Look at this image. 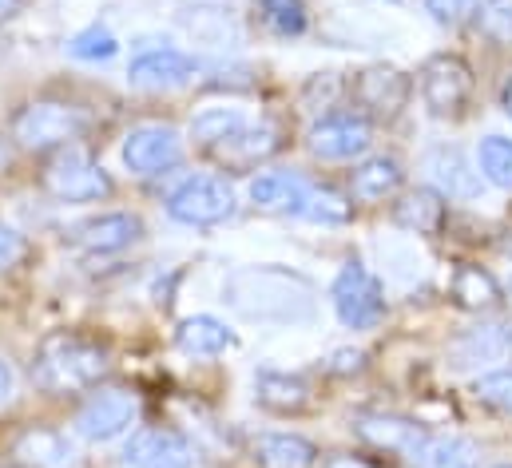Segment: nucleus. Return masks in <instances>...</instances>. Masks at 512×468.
<instances>
[{
    "label": "nucleus",
    "mask_w": 512,
    "mask_h": 468,
    "mask_svg": "<svg viewBox=\"0 0 512 468\" xmlns=\"http://www.w3.org/2000/svg\"><path fill=\"white\" fill-rule=\"evenodd\" d=\"M497 468H512V465H497Z\"/></svg>",
    "instance_id": "obj_46"
},
{
    "label": "nucleus",
    "mask_w": 512,
    "mask_h": 468,
    "mask_svg": "<svg viewBox=\"0 0 512 468\" xmlns=\"http://www.w3.org/2000/svg\"><path fill=\"white\" fill-rule=\"evenodd\" d=\"M493 4L497 0H425V12L441 28H465V24H477Z\"/></svg>",
    "instance_id": "obj_33"
},
{
    "label": "nucleus",
    "mask_w": 512,
    "mask_h": 468,
    "mask_svg": "<svg viewBox=\"0 0 512 468\" xmlns=\"http://www.w3.org/2000/svg\"><path fill=\"white\" fill-rule=\"evenodd\" d=\"M477 28L489 36V40H501V44H512V4L505 0H497L481 20H477Z\"/></svg>",
    "instance_id": "obj_36"
},
{
    "label": "nucleus",
    "mask_w": 512,
    "mask_h": 468,
    "mask_svg": "<svg viewBox=\"0 0 512 468\" xmlns=\"http://www.w3.org/2000/svg\"><path fill=\"white\" fill-rule=\"evenodd\" d=\"M124 468H195V445L179 429H139L124 445Z\"/></svg>",
    "instance_id": "obj_17"
},
{
    "label": "nucleus",
    "mask_w": 512,
    "mask_h": 468,
    "mask_svg": "<svg viewBox=\"0 0 512 468\" xmlns=\"http://www.w3.org/2000/svg\"><path fill=\"white\" fill-rule=\"evenodd\" d=\"M509 119H512V112H509Z\"/></svg>",
    "instance_id": "obj_47"
},
{
    "label": "nucleus",
    "mask_w": 512,
    "mask_h": 468,
    "mask_svg": "<svg viewBox=\"0 0 512 468\" xmlns=\"http://www.w3.org/2000/svg\"><path fill=\"white\" fill-rule=\"evenodd\" d=\"M92 123H96L92 108H84L68 96H36L24 108H16V116L8 123V139L20 151L52 155V151L84 139L92 131Z\"/></svg>",
    "instance_id": "obj_4"
},
{
    "label": "nucleus",
    "mask_w": 512,
    "mask_h": 468,
    "mask_svg": "<svg viewBox=\"0 0 512 468\" xmlns=\"http://www.w3.org/2000/svg\"><path fill=\"white\" fill-rule=\"evenodd\" d=\"M251 203L270 215H290V219L326 223V227L350 223V215H354L350 195H342L326 183H314L302 171H262L251 183Z\"/></svg>",
    "instance_id": "obj_3"
},
{
    "label": "nucleus",
    "mask_w": 512,
    "mask_h": 468,
    "mask_svg": "<svg viewBox=\"0 0 512 468\" xmlns=\"http://www.w3.org/2000/svg\"><path fill=\"white\" fill-rule=\"evenodd\" d=\"M12 393H16V373H12V365L0 357V405H8Z\"/></svg>",
    "instance_id": "obj_39"
},
{
    "label": "nucleus",
    "mask_w": 512,
    "mask_h": 468,
    "mask_svg": "<svg viewBox=\"0 0 512 468\" xmlns=\"http://www.w3.org/2000/svg\"><path fill=\"white\" fill-rule=\"evenodd\" d=\"M425 171H429L433 187H437L445 199L473 203V199H481V191H485V175H481V167H477L461 147H453V143H437V147H429V155H425Z\"/></svg>",
    "instance_id": "obj_15"
},
{
    "label": "nucleus",
    "mask_w": 512,
    "mask_h": 468,
    "mask_svg": "<svg viewBox=\"0 0 512 468\" xmlns=\"http://www.w3.org/2000/svg\"><path fill=\"white\" fill-rule=\"evenodd\" d=\"M354 437L366 449H374V453H389V457H401L405 465H413L417 453L429 441V429L421 421H413V417H397V413L370 409V413H358L354 417Z\"/></svg>",
    "instance_id": "obj_12"
},
{
    "label": "nucleus",
    "mask_w": 512,
    "mask_h": 468,
    "mask_svg": "<svg viewBox=\"0 0 512 468\" xmlns=\"http://www.w3.org/2000/svg\"><path fill=\"white\" fill-rule=\"evenodd\" d=\"M223 302L262 326H306L318 310V290L290 266H239L223 282Z\"/></svg>",
    "instance_id": "obj_1"
},
{
    "label": "nucleus",
    "mask_w": 512,
    "mask_h": 468,
    "mask_svg": "<svg viewBox=\"0 0 512 468\" xmlns=\"http://www.w3.org/2000/svg\"><path fill=\"white\" fill-rule=\"evenodd\" d=\"M505 302H512V278L505 282Z\"/></svg>",
    "instance_id": "obj_44"
},
{
    "label": "nucleus",
    "mask_w": 512,
    "mask_h": 468,
    "mask_svg": "<svg viewBox=\"0 0 512 468\" xmlns=\"http://www.w3.org/2000/svg\"><path fill=\"white\" fill-rule=\"evenodd\" d=\"M199 72V60L179 52V48H151L131 56L128 80L131 88H147V92H163V88H179Z\"/></svg>",
    "instance_id": "obj_19"
},
{
    "label": "nucleus",
    "mask_w": 512,
    "mask_h": 468,
    "mask_svg": "<svg viewBox=\"0 0 512 468\" xmlns=\"http://www.w3.org/2000/svg\"><path fill=\"white\" fill-rule=\"evenodd\" d=\"M374 143V123L362 119L358 112H338V116H322L310 135H306V147L314 159H326V163H346V159H358L366 155Z\"/></svg>",
    "instance_id": "obj_13"
},
{
    "label": "nucleus",
    "mask_w": 512,
    "mask_h": 468,
    "mask_svg": "<svg viewBox=\"0 0 512 468\" xmlns=\"http://www.w3.org/2000/svg\"><path fill=\"white\" fill-rule=\"evenodd\" d=\"M401 191H405V167H401V159H393V155L362 159V163L350 171V187H346L350 203H362V207L393 203Z\"/></svg>",
    "instance_id": "obj_21"
},
{
    "label": "nucleus",
    "mask_w": 512,
    "mask_h": 468,
    "mask_svg": "<svg viewBox=\"0 0 512 468\" xmlns=\"http://www.w3.org/2000/svg\"><path fill=\"white\" fill-rule=\"evenodd\" d=\"M183 159V139L175 127L167 123H143V127H131L128 139H124V163H128L131 175H163L167 167H175Z\"/></svg>",
    "instance_id": "obj_14"
},
{
    "label": "nucleus",
    "mask_w": 512,
    "mask_h": 468,
    "mask_svg": "<svg viewBox=\"0 0 512 468\" xmlns=\"http://www.w3.org/2000/svg\"><path fill=\"white\" fill-rule=\"evenodd\" d=\"M251 116L243 112V108H203L199 116L191 119V139L203 147V151H211L215 143H223L227 135H235L239 127H247Z\"/></svg>",
    "instance_id": "obj_30"
},
{
    "label": "nucleus",
    "mask_w": 512,
    "mask_h": 468,
    "mask_svg": "<svg viewBox=\"0 0 512 468\" xmlns=\"http://www.w3.org/2000/svg\"><path fill=\"white\" fill-rule=\"evenodd\" d=\"M393 223L417 238H441L449 227V199L437 187H405L393 199Z\"/></svg>",
    "instance_id": "obj_18"
},
{
    "label": "nucleus",
    "mask_w": 512,
    "mask_h": 468,
    "mask_svg": "<svg viewBox=\"0 0 512 468\" xmlns=\"http://www.w3.org/2000/svg\"><path fill=\"white\" fill-rule=\"evenodd\" d=\"M183 28L199 44H211V48H235L243 40V28H239V20L227 8H207V4L187 8L183 12Z\"/></svg>",
    "instance_id": "obj_27"
},
{
    "label": "nucleus",
    "mask_w": 512,
    "mask_h": 468,
    "mask_svg": "<svg viewBox=\"0 0 512 468\" xmlns=\"http://www.w3.org/2000/svg\"><path fill=\"white\" fill-rule=\"evenodd\" d=\"M12 457L24 468H64L72 465V445H68L64 433L44 429V425H32V429H24L12 441Z\"/></svg>",
    "instance_id": "obj_23"
},
{
    "label": "nucleus",
    "mask_w": 512,
    "mask_h": 468,
    "mask_svg": "<svg viewBox=\"0 0 512 468\" xmlns=\"http://www.w3.org/2000/svg\"><path fill=\"white\" fill-rule=\"evenodd\" d=\"M24 254H28V246H24L20 231H16V227H8V223L0 219V270L20 266V262H24Z\"/></svg>",
    "instance_id": "obj_37"
},
{
    "label": "nucleus",
    "mask_w": 512,
    "mask_h": 468,
    "mask_svg": "<svg viewBox=\"0 0 512 468\" xmlns=\"http://www.w3.org/2000/svg\"><path fill=\"white\" fill-rule=\"evenodd\" d=\"M40 187L56 203H100L116 191L112 175L76 143L48 155V163L40 167Z\"/></svg>",
    "instance_id": "obj_6"
},
{
    "label": "nucleus",
    "mask_w": 512,
    "mask_h": 468,
    "mask_svg": "<svg viewBox=\"0 0 512 468\" xmlns=\"http://www.w3.org/2000/svg\"><path fill=\"white\" fill-rule=\"evenodd\" d=\"M255 401L266 413L278 417H302L314 409L318 393L302 373H282V369H258L255 373Z\"/></svg>",
    "instance_id": "obj_20"
},
{
    "label": "nucleus",
    "mask_w": 512,
    "mask_h": 468,
    "mask_svg": "<svg viewBox=\"0 0 512 468\" xmlns=\"http://www.w3.org/2000/svg\"><path fill=\"white\" fill-rule=\"evenodd\" d=\"M258 20L278 40H298L310 28L306 0H258Z\"/></svg>",
    "instance_id": "obj_29"
},
{
    "label": "nucleus",
    "mask_w": 512,
    "mask_h": 468,
    "mask_svg": "<svg viewBox=\"0 0 512 468\" xmlns=\"http://www.w3.org/2000/svg\"><path fill=\"white\" fill-rule=\"evenodd\" d=\"M8 159H12V151H8V139H4V131H0V171L8 167Z\"/></svg>",
    "instance_id": "obj_42"
},
{
    "label": "nucleus",
    "mask_w": 512,
    "mask_h": 468,
    "mask_svg": "<svg viewBox=\"0 0 512 468\" xmlns=\"http://www.w3.org/2000/svg\"><path fill=\"white\" fill-rule=\"evenodd\" d=\"M28 8V0H0V24H8V20H16L20 12Z\"/></svg>",
    "instance_id": "obj_41"
},
{
    "label": "nucleus",
    "mask_w": 512,
    "mask_h": 468,
    "mask_svg": "<svg viewBox=\"0 0 512 468\" xmlns=\"http://www.w3.org/2000/svg\"><path fill=\"white\" fill-rule=\"evenodd\" d=\"M175 342L183 353H195V357H215V353H227L239 338L227 322L211 318V314H195L187 322H179L175 330Z\"/></svg>",
    "instance_id": "obj_25"
},
{
    "label": "nucleus",
    "mask_w": 512,
    "mask_h": 468,
    "mask_svg": "<svg viewBox=\"0 0 512 468\" xmlns=\"http://www.w3.org/2000/svg\"><path fill=\"white\" fill-rule=\"evenodd\" d=\"M68 52H72L76 60H88V64H104V60H112V56L120 52V40H116L108 28L92 24V28L76 32V36L68 40Z\"/></svg>",
    "instance_id": "obj_34"
},
{
    "label": "nucleus",
    "mask_w": 512,
    "mask_h": 468,
    "mask_svg": "<svg viewBox=\"0 0 512 468\" xmlns=\"http://www.w3.org/2000/svg\"><path fill=\"white\" fill-rule=\"evenodd\" d=\"M505 254H512V234L505 238Z\"/></svg>",
    "instance_id": "obj_45"
},
{
    "label": "nucleus",
    "mask_w": 512,
    "mask_h": 468,
    "mask_svg": "<svg viewBox=\"0 0 512 468\" xmlns=\"http://www.w3.org/2000/svg\"><path fill=\"white\" fill-rule=\"evenodd\" d=\"M409 468H477V445L449 433H429L425 449Z\"/></svg>",
    "instance_id": "obj_28"
},
{
    "label": "nucleus",
    "mask_w": 512,
    "mask_h": 468,
    "mask_svg": "<svg viewBox=\"0 0 512 468\" xmlns=\"http://www.w3.org/2000/svg\"><path fill=\"white\" fill-rule=\"evenodd\" d=\"M421 104L433 119H465L477 100V72L457 52H437L417 72Z\"/></svg>",
    "instance_id": "obj_5"
},
{
    "label": "nucleus",
    "mask_w": 512,
    "mask_h": 468,
    "mask_svg": "<svg viewBox=\"0 0 512 468\" xmlns=\"http://www.w3.org/2000/svg\"><path fill=\"white\" fill-rule=\"evenodd\" d=\"M512 353V326L505 322H489V326H473L453 342L457 365H473V361H497Z\"/></svg>",
    "instance_id": "obj_26"
},
{
    "label": "nucleus",
    "mask_w": 512,
    "mask_h": 468,
    "mask_svg": "<svg viewBox=\"0 0 512 468\" xmlns=\"http://www.w3.org/2000/svg\"><path fill=\"white\" fill-rule=\"evenodd\" d=\"M449 298L469 314H493L505 306V286L477 262H457L449 274Z\"/></svg>",
    "instance_id": "obj_22"
},
{
    "label": "nucleus",
    "mask_w": 512,
    "mask_h": 468,
    "mask_svg": "<svg viewBox=\"0 0 512 468\" xmlns=\"http://www.w3.org/2000/svg\"><path fill=\"white\" fill-rule=\"evenodd\" d=\"M342 100H350V84H346L338 72H314V76L302 84V96H298V104H302L306 112H326V116H330V108H338Z\"/></svg>",
    "instance_id": "obj_32"
},
{
    "label": "nucleus",
    "mask_w": 512,
    "mask_h": 468,
    "mask_svg": "<svg viewBox=\"0 0 512 468\" xmlns=\"http://www.w3.org/2000/svg\"><path fill=\"white\" fill-rule=\"evenodd\" d=\"M326 369L338 373V377H350V373H362L366 369V353L362 350H334L326 357Z\"/></svg>",
    "instance_id": "obj_38"
},
{
    "label": "nucleus",
    "mask_w": 512,
    "mask_h": 468,
    "mask_svg": "<svg viewBox=\"0 0 512 468\" xmlns=\"http://www.w3.org/2000/svg\"><path fill=\"white\" fill-rule=\"evenodd\" d=\"M322 468H374L366 457H354V453H334Z\"/></svg>",
    "instance_id": "obj_40"
},
{
    "label": "nucleus",
    "mask_w": 512,
    "mask_h": 468,
    "mask_svg": "<svg viewBox=\"0 0 512 468\" xmlns=\"http://www.w3.org/2000/svg\"><path fill=\"white\" fill-rule=\"evenodd\" d=\"M139 421V393L124 389V385H108L100 393H92L80 413H76V433L84 441H116L124 437L131 425Z\"/></svg>",
    "instance_id": "obj_11"
},
{
    "label": "nucleus",
    "mask_w": 512,
    "mask_h": 468,
    "mask_svg": "<svg viewBox=\"0 0 512 468\" xmlns=\"http://www.w3.org/2000/svg\"><path fill=\"white\" fill-rule=\"evenodd\" d=\"M501 104H505V112H512V76L505 80V88H501Z\"/></svg>",
    "instance_id": "obj_43"
},
{
    "label": "nucleus",
    "mask_w": 512,
    "mask_h": 468,
    "mask_svg": "<svg viewBox=\"0 0 512 468\" xmlns=\"http://www.w3.org/2000/svg\"><path fill=\"white\" fill-rule=\"evenodd\" d=\"M477 167L485 175V183L512 191V139L509 135H485L477 147Z\"/></svg>",
    "instance_id": "obj_31"
},
{
    "label": "nucleus",
    "mask_w": 512,
    "mask_h": 468,
    "mask_svg": "<svg viewBox=\"0 0 512 468\" xmlns=\"http://www.w3.org/2000/svg\"><path fill=\"white\" fill-rule=\"evenodd\" d=\"M235 211H239V199L223 175H191L167 199V215L183 227H219L235 219Z\"/></svg>",
    "instance_id": "obj_10"
},
{
    "label": "nucleus",
    "mask_w": 512,
    "mask_h": 468,
    "mask_svg": "<svg viewBox=\"0 0 512 468\" xmlns=\"http://www.w3.org/2000/svg\"><path fill=\"white\" fill-rule=\"evenodd\" d=\"M290 143V119L282 116H258L247 127H239L235 135H227L223 143H215L207 155L223 167V171H255L262 163H270L282 147Z\"/></svg>",
    "instance_id": "obj_9"
},
{
    "label": "nucleus",
    "mask_w": 512,
    "mask_h": 468,
    "mask_svg": "<svg viewBox=\"0 0 512 468\" xmlns=\"http://www.w3.org/2000/svg\"><path fill=\"white\" fill-rule=\"evenodd\" d=\"M251 457L258 468H314L318 465V449L314 441L298 437V433H262L251 445Z\"/></svg>",
    "instance_id": "obj_24"
},
{
    "label": "nucleus",
    "mask_w": 512,
    "mask_h": 468,
    "mask_svg": "<svg viewBox=\"0 0 512 468\" xmlns=\"http://www.w3.org/2000/svg\"><path fill=\"white\" fill-rule=\"evenodd\" d=\"M143 234H147V227H143L139 215L108 211V215H92V219L76 223L72 234H68V242L76 250H84V254H120V250L135 246Z\"/></svg>",
    "instance_id": "obj_16"
},
{
    "label": "nucleus",
    "mask_w": 512,
    "mask_h": 468,
    "mask_svg": "<svg viewBox=\"0 0 512 468\" xmlns=\"http://www.w3.org/2000/svg\"><path fill=\"white\" fill-rule=\"evenodd\" d=\"M330 302L334 314L346 330H374L385 318V286L382 278L362 262V258H346L334 286H330Z\"/></svg>",
    "instance_id": "obj_7"
},
{
    "label": "nucleus",
    "mask_w": 512,
    "mask_h": 468,
    "mask_svg": "<svg viewBox=\"0 0 512 468\" xmlns=\"http://www.w3.org/2000/svg\"><path fill=\"white\" fill-rule=\"evenodd\" d=\"M112 369V353L104 350L96 338L56 330L40 338L36 357H32V381L48 397H76L96 389Z\"/></svg>",
    "instance_id": "obj_2"
},
{
    "label": "nucleus",
    "mask_w": 512,
    "mask_h": 468,
    "mask_svg": "<svg viewBox=\"0 0 512 468\" xmlns=\"http://www.w3.org/2000/svg\"><path fill=\"white\" fill-rule=\"evenodd\" d=\"M413 80L393 64H370L350 80V108L370 123H393L413 100Z\"/></svg>",
    "instance_id": "obj_8"
},
{
    "label": "nucleus",
    "mask_w": 512,
    "mask_h": 468,
    "mask_svg": "<svg viewBox=\"0 0 512 468\" xmlns=\"http://www.w3.org/2000/svg\"><path fill=\"white\" fill-rule=\"evenodd\" d=\"M473 397H477L485 409L512 417V365H509V369L481 373V377L473 381Z\"/></svg>",
    "instance_id": "obj_35"
}]
</instances>
